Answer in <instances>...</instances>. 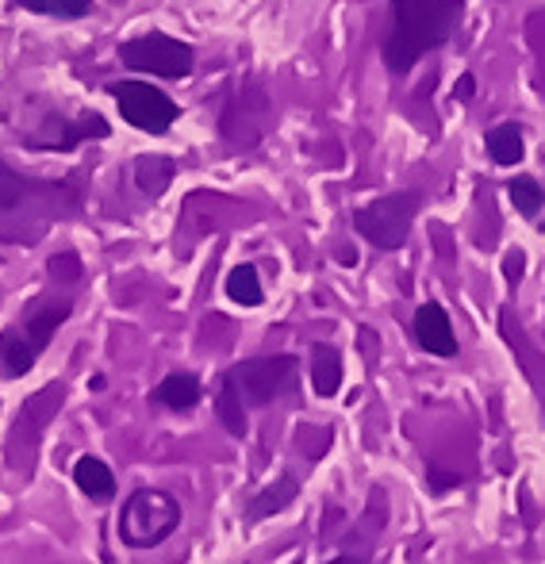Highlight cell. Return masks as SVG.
<instances>
[{"mask_svg": "<svg viewBox=\"0 0 545 564\" xmlns=\"http://www.w3.org/2000/svg\"><path fill=\"white\" fill-rule=\"evenodd\" d=\"M85 139H108V123L97 112H81L69 123V119H46L43 131L31 134V147L35 150H74Z\"/></svg>", "mask_w": 545, "mask_h": 564, "instance_id": "8fae6325", "label": "cell"}, {"mask_svg": "<svg viewBox=\"0 0 545 564\" xmlns=\"http://www.w3.org/2000/svg\"><path fill=\"white\" fill-rule=\"evenodd\" d=\"M511 204H515L519 212H523L526 219H534L542 212V204H545V193H542V185L534 177H515L511 181Z\"/></svg>", "mask_w": 545, "mask_h": 564, "instance_id": "44dd1931", "label": "cell"}, {"mask_svg": "<svg viewBox=\"0 0 545 564\" xmlns=\"http://www.w3.org/2000/svg\"><path fill=\"white\" fill-rule=\"evenodd\" d=\"M312 384H315V395H323V400H330V395L342 388V357H338V349L327 346V341L312 346Z\"/></svg>", "mask_w": 545, "mask_h": 564, "instance_id": "9a60e30c", "label": "cell"}, {"mask_svg": "<svg viewBox=\"0 0 545 564\" xmlns=\"http://www.w3.org/2000/svg\"><path fill=\"white\" fill-rule=\"evenodd\" d=\"M15 8H28L35 15H54V20H85L92 12V0H15Z\"/></svg>", "mask_w": 545, "mask_h": 564, "instance_id": "ffe728a7", "label": "cell"}, {"mask_svg": "<svg viewBox=\"0 0 545 564\" xmlns=\"http://www.w3.org/2000/svg\"><path fill=\"white\" fill-rule=\"evenodd\" d=\"M418 204H423L418 193L381 196V200L353 212V230H358L369 246H377V250H400V246L407 242L411 224H415V216H418Z\"/></svg>", "mask_w": 545, "mask_h": 564, "instance_id": "52a82bcc", "label": "cell"}, {"mask_svg": "<svg viewBox=\"0 0 545 564\" xmlns=\"http://www.w3.org/2000/svg\"><path fill=\"white\" fill-rule=\"evenodd\" d=\"M62 400H66V384H62V380H54V384L39 388V392L20 408L12 431H8V446H4L8 465H12L15 473L31 476V468H35V460H39V442H43V431L54 423Z\"/></svg>", "mask_w": 545, "mask_h": 564, "instance_id": "8992f818", "label": "cell"}, {"mask_svg": "<svg viewBox=\"0 0 545 564\" xmlns=\"http://www.w3.org/2000/svg\"><path fill=\"white\" fill-rule=\"evenodd\" d=\"M74 312V300L69 296H43L20 315L15 327H8L0 335V372L8 380L28 377L31 369L39 365L43 349L51 346V338L58 335V327L69 319Z\"/></svg>", "mask_w": 545, "mask_h": 564, "instance_id": "3957f363", "label": "cell"}, {"mask_svg": "<svg viewBox=\"0 0 545 564\" xmlns=\"http://www.w3.org/2000/svg\"><path fill=\"white\" fill-rule=\"evenodd\" d=\"M465 0H396L389 8L384 31V66L392 74H407L426 51L449 43L461 28Z\"/></svg>", "mask_w": 545, "mask_h": 564, "instance_id": "7a4b0ae2", "label": "cell"}, {"mask_svg": "<svg viewBox=\"0 0 545 564\" xmlns=\"http://www.w3.org/2000/svg\"><path fill=\"white\" fill-rule=\"evenodd\" d=\"M74 484L89 499H97V503H108V499L116 496V476L100 457H81V460H77V465H74Z\"/></svg>", "mask_w": 545, "mask_h": 564, "instance_id": "5bb4252c", "label": "cell"}, {"mask_svg": "<svg viewBox=\"0 0 545 564\" xmlns=\"http://www.w3.org/2000/svg\"><path fill=\"white\" fill-rule=\"evenodd\" d=\"M270 123H273L270 93H265L258 82L235 85V93L224 105V116H219V131H224V139L231 142L235 150H250L265 139Z\"/></svg>", "mask_w": 545, "mask_h": 564, "instance_id": "ba28073f", "label": "cell"}, {"mask_svg": "<svg viewBox=\"0 0 545 564\" xmlns=\"http://www.w3.org/2000/svg\"><path fill=\"white\" fill-rule=\"evenodd\" d=\"M181 527V503L170 491L139 488L120 511V542L131 550H154Z\"/></svg>", "mask_w": 545, "mask_h": 564, "instance_id": "5b68a950", "label": "cell"}, {"mask_svg": "<svg viewBox=\"0 0 545 564\" xmlns=\"http://www.w3.org/2000/svg\"><path fill=\"white\" fill-rule=\"evenodd\" d=\"M227 296H231V304H239V307L262 304L265 292H262V281H258V269L254 265H235L231 273H227Z\"/></svg>", "mask_w": 545, "mask_h": 564, "instance_id": "d6986e66", "label": "cell"}, {"mask_svg": "<svg viewBox=\"0 0 545 564\" xmlns=\"http://www.w3.org/2000/svg\"><path fill=\"white\" fill-rule=\"evenodd\" d=\"M108 93H112L120 116L142 134H165L181 119V108L162 89H150L142 82H116L108 85Z\"/></svg>", "mask_w": 545, "mask_h": 564, "instance_id": "30bf717a", "label": "cell"}, {"mask_svg": "<svg viewBox=\"0 0 545 564\" xmlns=\"http://www.w3.org/2000/svg\"><path fill=\"white\" fill-rule=\"evenodd\" d=\"M415 341L434 357H454L457 354V335L442 304H423L415 312Z\"/></svg>", "mask_w": 545, "mask_h": 564, "instance_id": "7c38bea8", "label": "cell"}, {"mask_svg": "<svg viewBox=\"0 0 545 564\" xmlns=\"http://www.w3.org/2000/svg\"><path fill=\"white\" fill-rule=\"evenodd\" d=\"M216 415H219V423L227 426L231 438H247V411L239 408V400H235L227 388H219L216 392Z\"/></svg>", "mask_w": 545, "mask_h": 564, "instance_id": "7402d4cb", "label": "cell"}, {"mask_svg": "<svg viewBox=\"0 0 545 564\" xmlns=\"http://www.w3.org/2000/svg\"><path fill=\"white\" fill-rule=\"evenodd\" d=\"M46 273H51L54 281H77V276H81V258H77V253H54V258L46 261Z\"/></svg>", "mask_w": 545, "mask_h": 564, "instance_id": "603a6c76", "label": "cell"}, {"mask_svg": "<svg viewBox=\"0 0 545 564\" xmlns=\"http://www.w3.org/2000/svg\"><path fill=\"white\" fill-rule=\"evenodd\" d=\"M154 400L170 411H193L200 403V380L193 372H173L154 388Z\"/></svg>", "mask_w": 545, "mask_h": 564, "instance_id": "2e32d148", "label": "cell"}, {"mask_svg": "<svg viewBox=\"0 0 545 564\" xmlns=\"http://www.w3.org/2000/svg\"><path fill=\"white\" fill-rule=\"evenodd\" d=\"M327 564H369L361 553H342V557H335V561H327Z\"/></svg>", "mask_w": 545, "mask_h": 564, "instance_id": "484cf974", "label": "cell"}, {"mask_svg": "<svg viewBox=\"0 0 545 564\" xmlns=\"http://www.w3.org/2000/svg\"><path fill=\"white\" fill-rule=\"evenodd\" d=\"M472 93H477V77H472V74H461V82H457L454 97H457V100H472Z\"/></svg>", "mask_w": 545, "mask_h": 564, "instance_id": "d4e9b609", "label": "cell"}, {"mask_svg": "<svg viewBox=\"0 0 545 564\" xmlns=\"http://www.w3.org/2000/svg\"><path fill=\"white\" fill-rule=\"evenodd\" d=\"M219 388L239 400L242 411L250 408H265V403L281 400V395H292L299 388V361L292 354H273V357H250V361H239L224 372Z\"/></svg>", "mask_w": 545, "mask_h": 564, "instance_id": "277c9868", "label": "cell"}, {"mask_svg": "<svg viewBox=\"0 0 545 564\" xmlns=\"http://www.w3.org/2000/svg\"><path fill=\"white\" fill-rule=\"evenodd\" d=\"M296 496H299L296 473H281L273 488H265L262 496H254V503L247 507V522H262V519H270V514H281L288 503H296Z\"/></svg>", "mask_w": 545, "mask_h": 564, "instance_id": "4fadbf2b", "label": "cell"}, {"mask_svg": "<svg viewBox=\"0 0 545 564\" xmlns=\"http://www.w3.org/2000/svg\"><path fill=\"white\" fill-rule=\"evenodd\" d=\"M173 177H177V165H173L170 158H162V154H146V158H139V162H135V181H139V188L146 196H162L165 188H170Z\"/></svg>", "mask_w": 545, "mask_h": 564, "instance_id": "ac0fdd59", "label": "cell"}, {"mask_svg": "<svg viewBox=\"0 0 545 564\" xmlns=\"http://www.w3.org/2000/svg\"><path fill=\"white\" fill-rule=\"evenodd\" d=\"M77 212V193L54 181H31L0 158V242L35 246L46 227Z\"/></svg>", "mask_w": 545, "mask_h": 564, "instance_id": "6da1fadb", "label": "cell"}, {"mask_svg": "<svg viewBox=\"0 0 545 564\" xmlns=\"http://www.w3.org/2000/svg\"><path fill=\"white\" fill-rule=\"evenodd\" d=\"M120 62L139 74H154V77H188L193 74V62H196V51L188 43L173 35H162V31H150V35H139L131 43L120 46Z\"/></svg>", "mask_w": 545, "mask_h": 564, "instance_id": "9c48e42d", "label": "cell"}, {"mask_svg": "<svg viewBox=\"0 0 545 564\" xmlns=\"http://www.w3.org/2000/svg\"><path fill=\"white\" fill-rule=\"evenodd\" d=\"M484 147H488V158H492L495 165H519V162H523V154H526L519 123L492 127V131H488V139H484Z\"/></svg>", "mask_w": 545, "mask_h": 564, "instance_id": "e0dca14e", "label": "cell"}, {"mask_svg": "<svg viewBox=\"0 0 545 564\" xmlns=\"http://www.w3.org/2000/svg\"><path fill=\"white\" fill-rule=\"evenodd\" d=\"M526 273V253L523 250H508V258H503V276H508V284H519Z\"/></svg>", "mask_w": 545, "mask_h": 564, "instance_id": "cb8c5ba5", "label": "cell"}]
</instances>
